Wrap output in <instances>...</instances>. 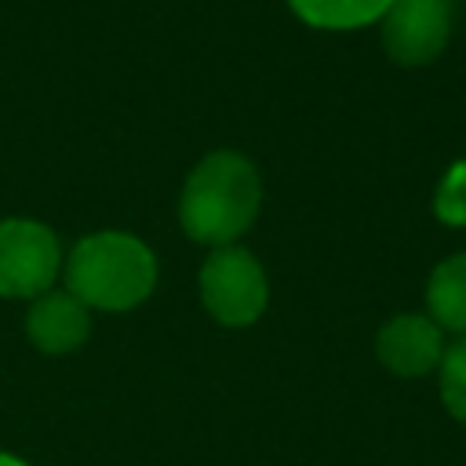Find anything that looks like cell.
I'll return each instance as SVG.
<instances>
[{"label":"cell","instance_id":"6da1fadb","mask_svg":"<svg viewBox=\"0 0 466 466\" xmlns=\"http://www.w3.org/2000/svg\"><path fill=\"white\" fill-rule=\"evenodd\" d=\"M262 204V182L244 153H208L186 178L178 200V222L197 244L226 248L251 229Z\"/></svg>","mask_w":466,"mask_h":466},{"label":"cell","instance_id":"7a4b0ae2","mask_svg":"<svg viewBox=\"0 0 466 466\" xmlns=\"http://www.w3.org/2000/svg\"><path fill=\"white\" fill-rule=\"evenodd\" d=\"M157 284L153 251L131 233H91L66 258V291L87 309L124 313L142 306Z\"/></svg>","mask_w":466,"mask_h":466},{"label":"cell","instance_id":"3957f363","mask_svg":"<svg viewBox=\"0 0 466 466\" xmlns=\"http://www.w3.org/2000/svg\"><path fill=\"white\" fill-rule=\"evenodd\" d=\"M269 299L266 273L248 248L226 244L200 266V302L226 328H248L262 317Z\"/></svg>","mask_w":466,"mask_h":466},{"label":"cell","instance_id":"277c9868","mask_svg":"<svg viewBox=\"0 0 466 466\" xmlns=\"http://www.w3.org/2000/svg\"><path fill=\"white\" fill-rule=\"evenodd\" d=\"M62 266L58 237L33 218H0V295L36 299L44 295Z\"/></svg>","mask_w":466,"mask_h":466},{"label":"cell","instance_id":"5b68a950","mask_svg":"<svg viewBox=\"0 0 466 466\" xmlns=\"http://www.w3.org/2000/svg\"><path fill=\"white\" fill-rule=\"evenodd\" d=\"M382 22V47L397 66L433 62L451 33V0H393Z\"/></svg>","mask_w":466,"mask_h":466},{"label":"cell","instance_id":"8992f818","mask_svg":"<svg viewBox=\"0 0 466 466\" xmlns=\"http://www.w3.org/2000/svg\"><path fill=\"white\" fill-rule=\"evenodd\" d=\"M375 353H379V364L386 371L415 379V375H426L441 364L444 331L422 313H400V317H393L390 324L379 328Z\"/></svg>","mask_w":466,"mask_h":466},{"label":"cell","instance_id":"52a82bcc","mask_svg":"<svg viewBox=\"0 0 466 466\" xmlns=\"http://www.w3.org/2000/svg\"><path fill=\"white\" fill-rule=\"evenodd\" d=\"M25 335L40 353H51V357L69 353L84 346V339L91 335L87 306L69 291H44L33 299L25 313Z\"/></svg>","mask_w":466,"mask_h":466},{"label":"cell","instance_id":"ba28073f","mask_svg":"<svg viewBox=\"0 0 466 466\" xmlns=\"http://www.w3.org/2000/svg\"><path fill=\"white\" fill-rule=\"evenodd\" d=\"M426 309L441 331L466 335V251L433 266L426 280Z\"/></svg>","mask_w":466,"mask_h":466},{"label":"cell","instance_id":"9c48e42d","mask_svg":"<svg viewBox=\"0 0 466 466\" xmlns=\"http://www.w3.org/2000/svg\"><path fill=\"white\" fill-rule=\"evenodd\" d=\"M291 11L317 29H360L379 22L393 0H288Z\"/></svg>","mask_w":466,"mask_h":466},{"label":"cell","instance_id":"30bf717a","mask_svg":"<svg viewBox=\"0 0 466 466\" xmlns=\"http://www.w3.org/2000/svg\"><path fill=\"white\" fill-rule=\"evenodd\" d=\"M437 371H441V400H444L448 415L466 426V335H459L451 346H444Z\"/></svg>","mask_w":466,"mask_h":466},{"label":"cell","instance_id":"8fae6325","mask_svg":"<svg viewBox=\"0 0 466 466\" xmlns=\"http://www.w3.org/2000/svg\"><path fill=\"white\" fill-rule=\"evenodd\" d=\"M433 211L444 226H466V160L451 164V171L441 178Z\"/></svg>","mask_w":466,"mask_h":466},{"label":"cell","instance_id":"7c38bea8","mask_svg":"<svg viewBox=\"0 0 466 466\" xmlns=\"http://www.w3.org/2000/svg\"><path fill=\"white\" fill-rule=\"evenodd\" d=\"M0 466H25V462L15 459V455H7V451H0Z\"/></svg>","mask_w":466,"mask_h":466}]
</instances>
